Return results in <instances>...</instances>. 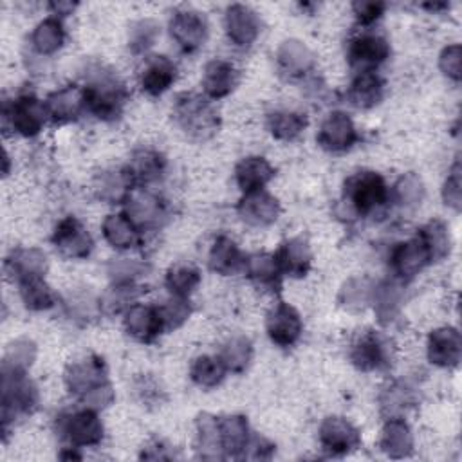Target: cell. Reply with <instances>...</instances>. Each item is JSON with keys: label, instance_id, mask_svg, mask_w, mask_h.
I'll return each mask as SVG.
<instances>
[{"label": "cell", "instance_id": "4", "mask_svg": "<svg viewBox=\"0 0 462 462\" xmlns=\"http://www.w3.org/2000/svg\"><path fill=\"white\" fill-rule=\"evenodd\" d=\"M38 392L27 379L25 372L2 368V422L7 428L9 420L27 415L36 408Z\"/></svg>", "mask_w": 462, "mask_h": 462}, {"label": "cell", "instance_id": "48", "mask_svg": "<svg viewBox=\"0 0 462 462\" xmlns=\"http://www.w3.org/2000/svg\"><path fill=\"white\" fill-rule=\"evenodd\" d=\"M401 301V292L399 287L393 283H383L379 289H375V310L379 314L381 321H390Z\"/></svg>", "mask_w": 462, "mask_h": 462}, {"label": "cell", "instance_id": "27", "mask_svg": "<svg viewBox=\"0 0 462 462\" xmlns=\"http://www.w3.org/2000/svg\"><path fill=\"white\" fill-rule=\"evenodd\" d=\"M235 177L244 193L263 189V186L274 177V168L267 159L251 155L242 159L235 168Z\"/></svg>", "mask_w": 462, "mask_h": 462}, {"label": "cell", "instance_id": "20", "mask_svg": "<svg viewBox=\"0 0 462 462\" xmlns=\"http://www.w3.org/2000/svg\"><path fill=\"white\" fill-rule=\"evenodd\" d=\"M226 31L235 45L247 47L260 34V20L251 7L233 4L226 11Z\"/></svg>", "mask_w": 462, "mask_h": 462}, {"label": "cell", "instance_id": "44", "mask_svg": "<svg viewBox=\"0 0 462 462\" xmlns=\"http://www.w3.org/2000/svg\"><path fill=\"white\" fill-rule=\"evenodd\" d=\"M137 294L139 289L134 285V282H114V285L99 300V307L106 314H117L121 310H128Z\"/></svg>", "mask_w": 462, "mask_h": 462}, {"label": "cell", "instance_id": "51", "mask_svg": "<svg viewBox=\"0 0 462 462\" xmlns=\"http://www.w3.org/2000/svg\"><path fill=\"white\" fill-rule=\"evenodd\" d=\"M460 162L457 161L448 177H446V182H444V188H442V199L446 202V206L453 208L455 211H460V206H462V179H460Z\"/></svg>", "mask_w": 462, "mask_h": 462}, {"label": "cell", "instance_id": "8", "mask_svg": "<svg viewBox=\"0 0 462 462\" xmlns=\"http://www.w3.org/2000/svg\"><path fill=\"white\" fill-rule=\"evenodd\" d=\"M319 442L327 453L341 457L361 446V433L345 417L330 415L319 426Z\"/></svg>", "mask_w": 462, "mask_h": 462}, {"label": "cell", "instance_id": "11", "mask_svg": "<svg viewBox=\"0 0 462 462\" xmlns=\"http://www.w3.org/2000/svg\"><path fill=\"white\" fill-rule=\"evenodd\" d=\"M170 34L182 51L193 52L206 42V18L193 9H179L170 18Z\"/></svg>", "mask_w": 462, "mask_h": 462}, {"label": "cell", "instance_id": "30", "mask_svg": "<svg viewBox=\"0 0 462 462\" xmlns=\"http://www.w3.org/2000/svg\"><path fill=\"white\" fill-rule=\"evenodd\" d=\"M278 67L289 78H300L307 74L314 65V54L307 45L298 40H287L280 45L278 54Z\"/></svg>", "mask_w": 462, "mask_h": 462}, {"label": "cell", "instance_id": "43", "mask_svg": "<svg viewBox=\"0 0 462 462\" xmlns=\"http://www.w3.org/2000/svg\"><path fill=\"white\" fill-rule=\"evenodd\" d=\"M417 235L426 244L431 262H439L449 254L451 238H449V233H448V227L444 222L431 220L426 226H422Z\"/></svg>", "mask_w": 462, "mask_h": 462}, {"label": "cell", "instance_id": "37", "mask_svg": "<svg viewBox=\"0 0 462 462\" xmlns=\"http://www.w3.org/2000/svg\"><path fill=\"white\" fill-rule=\"evenodd\" d=\"M245 273L262 289L278 291V287H280L282 271L276 263L274 254L258 253V254L249 256L245 260Z\"/></svg>", "mask_w": 462, "mask_h": 462}, {"label": "cell", "instance_id": "13", "mask_svg": "<svg viewBox=\"0 0 462 462\" xmlns=\"http://www.w3.org/2000/svg\"><path fill=\"white\" fill-rule=\"evenodd\" d=\"M316 139L327 152H345L357 141V130L345 112H332L321 123Z\"/></svg>", "mask_w": 462, "mask_h": 462}, {"label": "cell", "instance_id": "53", "mask_svg": "<svg viewBox=\"0 0 462 462\" xmlns=\"http://www.w3.org/2000/svg\"><path fill=\"white\" fill-rule=\"evenodd\" d=\"M384 4L383 2H374V0H357L352 4V11L356 14V20L363 25L374 23L381 14L384 13Z\"/></svg>", "mask_w": 462, "mask_h": 462}, {"label": "cell", "instance_id": "56", "mask_svg": "<svg viewBox=\"0 0 462 462\" xmlns=\"http://www.w3.org/2000/svg\"><path fill=\"white\" fill-rule=\"evenodd\" d=\"M83 401H85L87 406L92 408V410H99V408L108 406V404L114 401V392H112L110 383L106 381V383L99 384L97 388L90 390L88 393L83 395Z\"/></svg>", "mask_w": 462, "mask_h": 462}, {"label": "cell", "instance_id": "7", "mask_svg": "<svg viewBox=\"0 0 462 462\" xmlns=\"http://www.w3.org/2000/svg\"><path fill=\"white\" fill-rule=\"evenodd\" d=\"M350 359L356 365V368L363 372L383 370L390 365L392 359L390 341L375 330H365L352 343Z\"/></svg>", "mask_w": 462, "mask_h": 462}, {"label": "cell", "instance_id": "10", "mask_svg": "<svg viewBox=\"0 0 462 462\" xmlns=\"http://www.w3.org/2000/svg\"><path fill=\"white\" fill-rule=\"evenodd\" d=\"M265 330L274 345L287 348L300 339L303 323L298 310L292 305L280 301L269 310L265 319Z\"/></svg>", "mask_w": 462, "mask_h": 462}, {"label": "cell", "instance_id": "15", "mask_svg": "<svg viewBox=\"0 0 462 462\" xmlns=\"http://www.w3.org/2000/svg\"><path fill=\"white\" fill-rule=\"evenodd\" d=\"M65 383L70 393L85 395L99 384L106 383V366L101 357L90 356L69 365L65 372Z\"/></svg>", "mask_w": 462, "mask_h": 462}, {"label": "cell", "instance_id": "21", "mask_svg": "<svg viewBox=\"0 0 462 462\" xmlns=\"http://www.w3.org/2000/svg\"><path fill=\"white\" fill-rule=\"evenodd\" d=\"M45 108L54 123H69L78 119L85 106V92L79 85H67L45 99Z\"/></svg>", "mask_w": 462, "mask_h": 462}, {"label": "cell", "instance_id": "57", "mask_svg": "<svg viewBox=\"0 0 462 462\" xmlns=\"http://www.w3.org/2000/svg\"><path fill=\"white\" fill-rule=\"evenodd\" d=\"M144 269V265L137 263V262H130V260H121L112 263L110 267V274L114 276L116 282H132V278L135 274H141Z\"/></svg>", "mask_w": 462, "mask_h": 462}, {"label": "cell", "instance_id": "5", "mask_svg": "<svg viewBox=\"0 0 462 462\" xmlns=\"http://www.w3.org/2000/svg\"><path fill=\"white\" fill-rule=\"evenodd\" d=\"M56 433L70 448L96 446L103 439V424L92 408L61 413L56 417Z\"/></svg>", "mask_w": 462, "mask_h": 462}, {"label": "cell", "instance_id": "18", "mask_svg": "<svg viewBox=\"0 0 462 462\" xmlns=\"http://www.w3.org/2000/svg\"><path fill=\"white\" fill-rule=\"evenodd\" d=\"M236 211L240 218L251 226H271L280 217V202L271 193L258 189L245 193L240 199Z\"/></svg>", "mask_w": 462, "mask_h": 462}, {"label": "cell", "instance_id": "29", "mask_svg": "<svg viewBox=\"0 0 462 462\" xmlns=\"http://www.w3.org/2000/svg\"><path fill=\"white\" fill-rule=\"evenodd\" d=\"M379 446L390 458H404L411 453L413 435L404 419H386Z\"/></svg>", "mask_w": 462, "mask_h": 462}, {"label": "cell", "instance_id": "36", "mask_svg": "<svg viewBox=\"0 0 462 462\" xmlns=\"http://www.w3.org/2000/svg\"><path fill=\"white\" fill-rule=\"evenodd\" d=\"M197 451L200 458L217 460L224 458L222 446H220V431H218V419L209 413H200L197 417Z\"/></svg>", "mask_w": 462, "mask_h": 462}, {"label": "cell", "instance_id": "2", "mask_svg": "<svg viewBox=\"0 0 462 462\" xmlns=\"http://www.w3.org/2000/svg\"><path fill=\"white\" fill-rule=\"evenodd\" d=\"M173 119L177 125L191 137L197 139H208L211 137L220 125L218 114L213 108V105L195 94V92H182L175 97L173 103Z\"/></svg>", "mask_w": 462, "mask_h": 462}, {"label": "cell", "instance_id": "38", "mask_svg": "<svg viewBox=\"0 0 462 462\" xmlns=\"http://www.w3.org/2000/svg\"><path fill=\"white\" fill-rule=\"evenodd\" d=\"M307 126L305 114L294 110H274L267 116L269 132L280 141L296 139Z\"/></svg>", "mask_w": 462, "mask_h": 462}, {"label": "cell", "instance_id": "42", "mask_svg": "<svg viewBox=\"0 0 462 462\" xmlns=\"http://www.w3.org/2000/svg\"><path fill=\"white\" fill-rule=\"evenodd\" d=\"M226 372L227 370L218 356H200L193 361L189 368V377L195 384L202 388H213L222 383Z\"/></svg>", "mask_w": 462, "mask_h": 462}, {"label": "cell", "instance_id": "52", "mask_svg": "<svg viewBox=\"0 0 462 462\" xmlns=\"http://www.w3.org/2000/svg\"><path fill=\"white\" fill-rule=\"evenodd\" d=\"M460 63H462V47L458 43H453V45H448L442 49V52L439 56V67H440L442 74H446L453 81H460V78H462Z\"/></svg>", "mask_w": 462, "mask_h": 462}, {"label": "cell", "instance_id": "25", "mask_svg": "<svg viewBox=\"0 0 462 462\" xmlns=\"http://www.w3.org/2000/svg\"><path fill=\"white\" fill-rule=\"evenodd\" d=\"M177 78L175 63L166 56H152L141 72V88L150 96H161L166 92Z\"/></svg>", "mask_w": 462, "mask_h": 462}, {"label": "cell", "instance_id": "49", "mask_svg": "<svg viewBox=\"0 0 462 462\" xmlns=\"http://www.w3.org/2000/svg\"><path fill=\"white\" fill-rule=\"evenodd\" d=\"M422 195H424L422 180L417 175H413V173H408V175L401 177L399 182L395 184V199L402 206H417V204H420Z\"/></svg>", "mask_w": 462, "mask_h": 462}, {"label": "cell", "instance_id": "19", "mask_svg": "<svg viewBox=\"0 0 462 462\" xmlns=\"http://www.w3.org/2000/svg\"><path fill=\"white\" fill-rule=\"evenodd\" d=\"M462 356V337L453 327H442L430 334L428 337V359L430 363L453 368L458 365Z\"/></svg>", "mask_w": 462, "mask_h": 462}, {"label": "cell", "instance_id": "28", "mask_svg": "<svg viewBox=\"0 0 462 462\" xmlns=\"http://www.w3.org/2000/svg\"><path fill=\"white\" fill-rule=\"evenodd\" d=\"M45 253L36 249V247H29V249H14L11 251V254L5 258V271L7 274H11L16 282H22L25 278H32V276H43L47 262H45Z\"/></svg>", "mask_w": 462, "mask_h": 462}, {"label": "cell", "instance_id": "24", "mask_svg": "<svg viewBox=\"0 0 462 462\" xmlns=\"http://www.w3.org/2000/svg\"><path fill=\"white\" fill-rule=\"evenodd\" d=\"M135 186L128 168L106 170L101 171L94 180V191L101 200L108 204H121L132 195V188Z\"/></svg>", "mask_w": 462, "mask_h": 462}, {"label": "cell", "instance_id": "32", "mask_svg": "<svg viewBox=\"0 0 462 462\" xmlns=\"http://www.w3.org/2000/svg\"><path fill=\"white\" fill-rule=\"evenodd\" d=\"M384 83L375 70L357 72L348 87V101L357 108H372L383 99Z\"/></svg>", "mask_w": 462, "mask_h": 462}, {"label": "cell", "instance_id": "47", "mask_svg": "<svg viewBox=\"0 0 462 462\" xmlns=\"http://www.w3.org/2000/svg\"><path fill=\"white\" fill-rule=\"evenodd\" d=\"M159 312L162 318L164 330H171V328L180 327L188 319L191 307H189L188 298L171 296L168 301H164V305H159Z\"/></svg>", "mask_w": 462, "mask_h": 462}, {"label": "cell", "instance_id": "16", "mask_svg": "<svg viewBox=\"0 0 462 462\" xmlns=\"http://www.w3.org/2000/svg\"><path fill=\"white\" fill-rule=\"evenodd\" d=\"M125 330L141 343H152L161 332H164L159 307L134 303L125 312Z\"/></svg>", "mask_w": 462, "mask_h": 462}, {"label": "cell", "instance_id": "39", "mask_svg": "<svg viewBox=\"0 0 462 462\" xmlns=\"http://www.w3.org/2000/svg\"><path fill=\"white\" fill-rule=\"evenodd\" d=\"M63 38H65V32H63L61 22L51 16L34 27L31 34V43L38 54L49 56V54H54L63 45Z\"/></svg>", "mask_w": 462, "mask_h": 462}, {"label": "cell", "instance_id": "31", "mask_svg": "<svg viewBox=\"0 0 462 462\" xmlns=\"http://www.w3.org/2000/svg\"><path fill=\"white\" fill-rule=\"evenodd\" d=\"M220 446L224 457H240L249 437V424L244 415H226L218 419Z\"/></svg>", "mask_w": 462, "mask_h": 462}, {"label": "cell", "instance_id": "50", "mask_svg": "<svg viewBox=\"0 0 462 462\" xmlns=\"http://www.w3.org/2000/svg\"><path fill=\"white\" fill-rule=\"evenodd\" d=\"M159 36V25L153 20H141L134 25L130 32V49L134 52H143L150 49Z\"/></svg>", "mask_w": 462, "mask_h": 462}, {"label": "cell", "instance_id": "3", "mask_svg": "<svg viewBox=\"0 0 462 462\" xmlns=\"http://www.w3.org/2000/svg\"><path fill=\"white\" fill-rule=\"evenodd\" d=\"M390 199L384 179L375 171H357L345 182L343 202L354 215H368L383 208Z\"/></svg>", "mask_w": 462, "mask_h": 462}, {"label": "cell", "instance_id": "33", "mask_svg": "<svg viewBox=\"0 0 462 462\" xmlns=\"http://www.w3.org/2000/svg\"><path fill=\"white\" fill-rule=\"evenodd\" d=\"M126 168L135 184H150L162 177L166 168V159L157 150L141 148L134 152L130 164Z\"/></svg>", "mask_w": 462, "mask_h": 462}, {"label": "cell", "instance_id": "34", "mask_svg": "<svg viewBox=\"0 0 462 462\" xmlns=\"http://www.w3.org/2000/svg\"><path fill=\"white\" fill-rule=\"evenodd\" d=\"M101 229H103L105 240L116 249L135 247L141 238V231L135 227V224L125 213L108 215L103 220Z\"/></svg>", "mask_w": 462, "mask_h": 462}, {"label": "cell", "instance_id": "59", "mask_svg": "<svg viewBox=\"0 0 462 462\" xmlns=\"http://www.w3.org/2000/svg\"><path fill=\"white\" fill-rule=\"evenodd\" d=\"M51 9H54L56 14H69V13L74 9V4L58 2V4H51Z\"/></svg>", "mask_w": 462, "mask_h": 462}, {"label": "cell", "instance_id": "17", "mask_svg": "<svg viewBox=\"0 0 462 462\" xmlns=\"http://www.w3.org/2000/svg\"><path fill=\"white\" fill-rule=\"evenodd\" d=\"M135 227L141 229H153L162 224L166 218V206L164 202L148 191H137L126 199V213H125Z\"/></svg>", "mask_w": 462, "mask_h": 462}, {"label": "cell", "instance_id": "6", "mask_svg": "<svg viewBox=\"0 0 462 462\" xmlns=\"http://www.w3.org/2000/svg\"><path fill=\"white\" fill-rule=\"evenodd\" d=\"M47 116L45 101H40L32 94L18 96L4 106V121L23 137L38 135L47 121Z\"/></svg>", "mask_w": 462, "mask_h": 462}, {"label": "cell", "instance_id": "45", "mask_svg": "<svg viewBox=\"0 0 462 462\" xmlns=\"http://www.w3.org/2000/svg\"><path fill=\"white\" fill-rule=\"evenodd\" d=\"M164 282L171 296L188 298L200 283V273L191 265H175L168 271Z\"/></svg>", "mask_w": 462, "mask_h": 462}, {"label": "cell", "instance_id": "22", "mask_svg": "<svg viewBox=\"0 0 462 462\" xmlns=\"http://www.w3.org/2000/svg\"><path fill=\"white\" fill-rule=\"evenodd\" d=\"M274 258L280 271L292 278L305 276L312 263V253H310L309 242L303 236H294L285 240L280 245Z\"/></svg>", "mask_w": 462, "mask_h": 462}, {"label": "cell", "instance_id": "58", "mask_svg": "<svg viewBox=\"0 0 462 462\" xmlns=\"http://www.w3.org/2000/svg\"><path fill=\"white\" fill-rule=\"evenodd\" d=\"M135 392L141 395V401H143V402H150V401H157L162 390L159 388V384H157L153 379H150V377H141L139 383L135 384ZM159 401H161V399H159Z\"/></svg>", "mask_w": 462, "mask_h": 462}, {"label": "cell", "instance_id": "14", "mask_svg": "<svg viewBox=\"0 0 462 462\" xmlns=\"http://www.w3.org/2000/svg\"><path fill=\"white\" fill-rule=\"evenodd\" d=\"M392 262V269L399 278H413L415 274H419L428 263H431L430 253L426 244L422 242V238L419 235H415L413 238L401 242L395 245V249L392 251L390 256Z\"/></svg>", "mask_w": 462, "mask_h": 462}, {"label": "cell", "instance_id": "40", "mask_svg": "<svg viewBox=\"0 0 462 462\" xmlns=\"http://www.w3.org/2000/svg\"><path fill=\"white\" fill-rule=\"evenodd\" d=\"M20 296L29 310H45L54 305V292L45 283L43 276H32L18 282Z\"/></svg>", "mask_w": 462, "mask_h": 462}, {"label": "cell", "instance_id": "26", "mask_svg": "<svg viewBox=\"0 0 462 462\" xmlns=\"http://www.w3.org/2000/svg\"><path fill=\"white\" fill-rule=\"evenodd\" d=\"M245 256L229 236H218L209 251V269L222 276L236 274L245 269Z\"/></svg>", "mask_w": 462, "mask_h": 462}, {"label": "cell", "instance_id": "54", "mask_svg": "<svg viewBox=\"0 0 462 462\" xmlns=\"http://www.w3.org/2000/svg\"><path fill=\"white\" fill-rule=\"evenodd\" d=\"M274 451V446L265 440L260 435H251L244 451H242V458H253V460H262V458H269Z\"/></svg>", "mask_w": 462, "mask_h": 462}, {"label": "cell", "instance_id": "41", "mask_svg": "<svg viewBox=\"0 0 462 462\" xmlns=\"http://www.w3.org/2000/svg\"><path fill=\"white\" fill-rule=\"evenodd\" d=\"M218 357L227 372L242 374L253 357V345L245 336H235L224 343Z\"/></svg>", "mask_w": 462, "mask_h": 462}, {"label": "cell", "instance_id": "55", "mask_svg": "<svg viewBox=\"0 0 462 462\" xmlns=\"http://www.w3.org/2000/svg\"><path fill=\"white\" fill-rule=\"evenodd\" d=\"M341 296H343L345 305H348V307H359V305H363V303L366 301L368 291H366L365 282L350 280L348 283H345V287H343V291H341Z\"/></svg>", "mask_w": 462, "mask_h": 462}, {"label": "cell", "instance_id": "46", "mask_svg": "<svg viewBox=\"0 0 462 462\" xmlns=\"http://www.w3.org/2000/svg\"><path fill=\"white\" fill-rule=\"evenodd\" d=\"M34 356H36L34 343L27 341V339H18L9 346V350L4 357V366L2 368L25 372L27 366H31Z\"/></svg>", "mask_w": 462, "mask_h": 462}, {"label": "cell", "instance_id": "9", "mask_svg": "<svg viewBox=\"0 0 462 462\" xmlns=\"http://www.w3.org/2000/svg\"><path fill=\"white\" fill-rule=\"evenodd\" d=\"M52 244L67 258H87L94 247L92 236L76 217L61 218L52 233Z\"/></svg>", "mask_w": 462, "mask_h": 462}, {"label": "cell", "instance_id": "1", "mask_svg": "<svg viewBox=\"0 0 462 462\" xmlns=\"http://www.w3.org/2000/svg\"><path fill=\"white\" fill-rule=\"evenodd\" d=\"M83 92L87 110L103 121L117 119L128 97L125 85L114 74L105 70L92 74L83 87Z\"/></svg>", "mask_w": 462, "mask_h": 462}, {"label": "cell", "instance_id": "35", "mask_svg": "<svg viewBox=\"0 0 462 462\" xmlns=\"http://www.w3.org/2000/svg\"><path fill=\"white\" fill-rule=\"evenodd\" d=\"M415 402H417V395H415L413 388H410L402 381H395V383L388 384L379 395L381 411L388 419H402V415L408 410H411L415 406Z\"/></svg>", "mask_w": 462, "mask_h": 462}, {"label": "cell", "instance_id": "23", "mask_svg": "<svg viewBox=\"0 0 462 462\" xmlns=\"http://www.w3.org/2000/svg\"><path fill=\"white\" fill-rule=\"evenodd\" d=\"M238 83V70L226 60H211L204 67L202 88L208 97L220 99L233 92Z\"/></svg>", "mask_w": 462, "mask_h": 462}, {"label": "cell", "instance_id": "12", "mask_svg": "<svg viewBox=\"0 0 462 462\" xmlns=\"http://www.w3.org/2000/svg\"><path fill=\"white\" fill-rule=\"evenodd\" d=\"M346 56L357 72H370L390 56V43L379 34H361L350 40Z\"/></svg>", "mask_w": 462, "mask_h": 462}]
</instances>
